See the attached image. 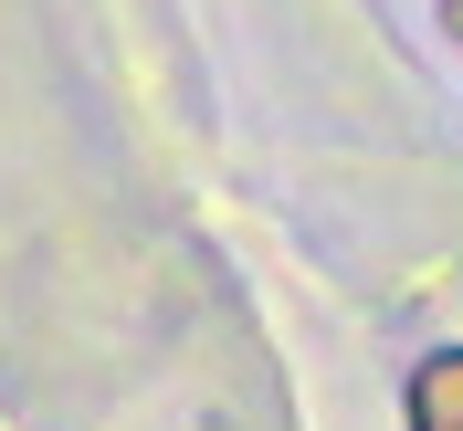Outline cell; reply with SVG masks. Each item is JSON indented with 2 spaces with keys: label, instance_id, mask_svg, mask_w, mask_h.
<instances>
[{
  "label": "cell",
  "instance_id": "1",
  "mask_svg": "<svg viewBox=\"0 0 463 431\" xmlns=\"http://www.w3.org/2000/svg\"><path fill=\"white\" fill-rule=\"evenodd\" d=\"M411 431H463V347L411 369Z\"/></svg>",
  "mask_w": 463,
  "mask_h": 431
}]
</instances>
